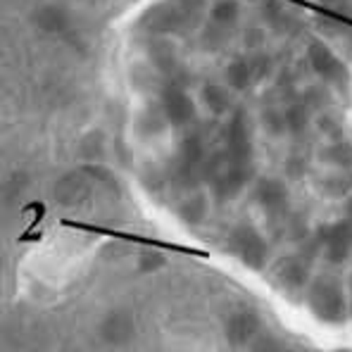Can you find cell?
I'll return each instance as SVG.
<instances>
[{"instance_id":"20","label":"cell","mask_w":352,"mask_h":352,"mask_svg":"<svg viewBox=\"0 0 352 352\" xmlns=\"http://www.w3.org/2000/svg\"><path fill=\"white\" fill-rule=\"evenodd\" d=\"M283 119H286V131L293 133V136L305 133L312 124V115H309V107L305 102H291L283 110Z\"/></svg>"},{"instance_id":"6","label":"cell","mask_w":352,"mask_h":352,"mask_svg":"<svg viewBox=\"0 0 352 352\" xmlns=\"http://www.w3.org/2000/svg\"><path fill=\"white\" fill-rule=\"evenodd\" d=\"M307 62H309V69L314 72V76L324 86H338V88L348 86V67L340 62V58L333 53V48L329 43L312 41L307 45Z\"/></svg>"},{"instance_id":"27","label":"cell","mask_w":352,"mask_h":352,"mask_svg":"<svg viewBox=\"0 0 352 352\" xmlns=\"http://www.w3.org/2000/svg\"><path fill=\"white\" fill-rule=\"evenodd\" d=\"M343 217H348V219H352V190L343 198Z\"/></svg>"},{"instance_id":"21","label":"cell","mask_w":352,"mask_h":352,"mask_svg":"<svg viewBox=\"0 0 352 352\" xmlns=\"http://www.w3.org/2000/svg\"><path fill=\"white\" fill-rule=\"evenodd\" d=\"M317 129L329 141H340L345 138V122L336 110H322L317 117Z\"/></svg>"},{"instance_id":"19","label":"cell","mask_w":352,"mask_h":352,"mask_svg":"<svg viewBox=\"0 0 352 352\" xmlns=\"http://www.w3.org/2000/svg\"><path fill=\"white\" fill-rule=\"evenodd\" d=\"M345 176H348V172H338V169H333L331 174L322 176V179H319V184H317L319 193H322L324 198H340V200H343L345 195L352 190L350 181L345 179Z\"/></svg>"},{"instance_id":"31","label":"cell","mask_w":352,"mask_h":352,"mask_svg":"<svg viewBox=\"0 0 352 352\" xmlns=\"http://www.w3.org/2000/svg\"><path fill=\"white\" fill-rule=\"evenodd\" d=\"M322 3H333V0H322Z\"/></svg>"},{"instance_id":"18","label":"cell","mask_w":352,"mask_h":352,"mask_svg":"<svg viewBox=\"0 0 352 352\" xmlns=\"http://www.w3.org/2000/svg\"><path fill=\"white\" fill-rule=\"evenodd\" d=\"M210 19L214 22V27H234L241 19V3L238 0H214L210 8Z\"/></svg>"},{"instance_id":"25","label":"cell","mask_w":352,"mask_h":352,"mask_svg":"<svg viewBox=\"0 0 352 352\" xmlns=\"http://www.w3.org/2000/svg\"><path fill=\"white\" fill-rule=\"evenodd\" d=\"M262 124L272 136H283V133H288L283 112H278V110H264L262 112Z\"/></svg>"},{"instance_id":"13","label":"cell","mask_w":352,"mask_h":352,"mask_svg":"<svg viewBox=\"0 0 352 352\" xmlns=\"http://www.w3.org/2000/svg\"><path fill=\"white\" fill-rule=\"evenodd\" d=\"M231 88L226 84H219V81H205L200 86V93H198V100L200 105L205 107L210 115L214 117H224L231 112Z\"/></svg>"},{"instance_id":"11","label":"cell","mask_w":352,"mask_h":352,"mask_svg":"<svg viewBox=\"0 0 352 352\" xmlns=\"http://www.w3.org/2000/svg\"><path fill=\"white\" fill-rule=\"evenodd\" d=\"M160 107H162L169 126H176V129L188 126L195 119V112H198V105H195V100L190 98V93L181 86L164 88L162 98H160Z\"/></svg>"},{"instance_id":"28","label":"cell","mask_w":352,"mask_h":352,"mask_svg":"<svg viewBox=\"0 0 352 352\" xmlns=\"http://www.w3.org/2000/svg\"><path fill=\"white\" fill-rule=\"evenodd\" d=\"M329 352H352L350 348H336V350H329Z\"/></svg>"},{"instance_id":"3","label":"cell","mask_w":352,"mask_h":352,"mask_svg":"<svg viewBox=\"0 0 352 352\" xmlns=\"http://www.w3.org/2000/svg\"><path fill=\"white\" fill-rule=\"evenodd\" d=\"M305 245H309L312 255H319L329 267H343L352 257V219L340 217L317 226Z\"/></svg>"},{"instance_id":"7","label":"cell","mask_w":352,"mask_h":352,"mask_svg":"<svg viewBox=\"0 0 352 352\" xmlns=\"http://www.w3.org/2000/svg\"><path fill=\"white\" fill-rule=\"evenodd\" d=\"M262 336V317L255 307H238L226 317L224 338L231 348L248 350Z\"/></svg>"},{"instance_id":"24","label":"cell","mask_w":352,"mask_h":352,"mask_svg":"<svg viewBox=\"0 0 352 352\" xmlns=\"http://www.w3.org/2000/svg\"><path fill=\"white\" fill-rule=\"evenodd\" d=\"M248 350L250 352H291V348L274 333H262Z\"/></svg>"},{"instance_id":"22","label":"cell","mask_w":352,"mask_h":352,"mask_svg":"<svg viewBox=\"0 0 352 352\" xmlns=\"http://www.w3.org/2000/svg\"><path fill=\"white\" fill-rule=\"evenodd\" d=\"M55 198L60 200L62 205H74L81 200V195L86 193V186L81 176H67L62 179V184H58V190H55Z\"/></svg>"},{"instance_id":"16","label":"cell","mask_w":352,"mask_h":352,"mask_svg":"<svg viewBox=\"0 0 352 352\" xmlns=\"http://www.w3.org/2000/svg\"><path fill=\"white\" fill-rule=\"evenodd\" d=\"M67 24H69V14L60 5H43L36 12V27L45 31V34H60V31L67 29Z\"/></svg>"},{"instance_id":"15","label":"cell","mask_w":352,"mask_h":352,"mask_svg":"<svg viewBox=\"0 0 352 352\" xmlns=\"http://www.w3.org/2000/svg\"><path fill=\"white\" fill-rule=\"evenodd\" d=\"M319 160L331 169L338 172H352V141L340 138V141H329L319 153Z\"/></svg>"},{"instance_id":"30","label":"cell","mask_w":352,"mask_h":352,"mask_svg":"<svg viewBox=\"0 0 352 352\" xmlns=\"http://www.w3.org/2000/svg\"><path fill=\"white\" fill-rule=\"evenodd\" d=\"M350 322H352V295H350Z\"/></svg>"},{"instance_id":"10","label":"cell","mask_w":352,"mask_h":352,"mask_svg":"<svg viewBox=\"0 0 352 352\" xmlns=\"http://www.w3.org/2000/svg\"><path fill=\"white\" fill-rule=\"evenodd\" d=\"M252 181V164H226L219 174L212 179V198L214 203H229L236 200Z\"/></svg>"},{"instance_id":"4","label":"cell","mask_w":352,"mask_h":352,"mask_svg":"<svg viewBox=\"0 0 352 352\" xmlns=\"http://www.w3.org/2000/svg\"><path fill=\"white\" fill-rule=\"evenodd\" d=\"M312 252H291V255L281 257L278 262H274L272 267V281L281 293L298 298L305 295V291L312 283Z\"/></svg>"},{"instance_id":"5","label":"cell","mask_w":352,"mask_h":352,"mask_svg":"<svg viewBox=\"0 0 352 352\" xmlns=\"http://www.w3.org/2000/svg\"><path fill=\"white\" fill-rule=\"evenodd\" d=\"M98 340L112 350H122L136 340L138 336V319L133 309L129 307H112L100 317L96 326Z\"/></svg>"},{"instance_id":"1","label":"cell","mask_w":352,"mask_h":352,"mask_svg":"<svg viewBox=\"0 0 352 352\" xmlns=\"http://www.w3.org/2000/svg\"><path fill=\"white\" fill-rule=\"evenodd\" d=\"M302 298L317 322L326 326H345L350 322V295L343 281L333 274L314 276Z\"/></svg>"},{"instance_id":"23","label":"cell","mask_w":352,"mask_h":352,"mask_svg":"<svg viewBox=\"0 0 352 352\" xmlns=\"http://www.w3.org/2000/svg\"><path fill=\"white\" fill-rule=\"evenodd\" d=\"M136 267L141 274H157L167 267V257L160 250H143L141 255L136 257Z\"/></svg>"},{"instance_id":"9","label":"cell","mask_w":352,"mask_h":352,"mask_svg":"<svg viewBox=\"0 0 352 352\" xmlns=\"http://www.w3.org/2000/svg\"><path fill=\"white\" fill-rule=\"evenodd\" d=\"M226 160L231 164L252 162V133L245 112H234L226 124Z\"/></svg>"},{"instance_id":"26","label":"cell","mask_w":352,"mask_h":352,"mask_svg":"<svg viewBox=\"0 0 352 352\" xmlns=\"http://www.w3.org/2000/svg\"><path fill=\"white\" fill-rule=\"evenodd\" d=\"M305 172H307V160L302 155H291L286 162V174L291 179H300V176H305Z\"/></svg>"},{"instance_id":"14","label":"cell","mask_w":352,"mask_h":352,"mask_svg":"<svg viewBox=\"0 0 352 352\" xmlns=\"http://www.w3.org/2000/svg\"><path fill=\"white\" fill-rule=\"evenodd\" d=\"M255 79H257L255 65L248 58H234L224 69V84L234 93H245L248 88L255 84Z\"/></svg>"},{"instance_id":"2","label":"cell","mask_w":352,"mask_h":352,"mask_svg":"<svg viewBox=\"0 0 352 352\" xmlns=\"http://www.w3.org/2000/svg\"><path fill=\"white\" fill-rule=\"evenodd\" d=\"M224 245L231 257L252 272H264L272 264V241L250 221L231 226Z\"/></svg>"},{"instance_id":"8","label":"cell","mask_w":352,"mask_h":352,"mask_svg":"<svg viewBox=\"0 0 352 352\" xmlns=\"http://www.w3.org/2000/svg\"><path fill=\"white\" fill-rule=\"evenodd\" d=\"M250 195L264 214L288 217L291 190H288V184L283 179H276V176H262V179H257L255 184H252Z\"/></svg>"},{"instance_id":"29","label":"cell","mask_w":352,"mask_h":352,"mask_svg":"<svg viewBox=\"0 0 352 352\" xmlns=\"http://www.w3.org/2000/svg\"><path fill=\"white\" fill-rule=\"evenodd\" d=\"M291 352H312V350H307V348H298V350H291Z\"/></svg>"},{"instance_id":"17","label":"cell","mask_w":352,"mask_h":352,"mask_svg":"<svg viewBox=\"0 0 352 352\" xmlns=\"http://www.w3.org/2000/svg\"><path fill=\"white\" fill-rule=\"evenodd\" d=\"M164 126H169L167 117H164L162 107H146L143 112H138L136 117V131L141 133L143 138H153L157 133L164 131Z\"/></svg>"},{"instance_id":"12","label":"cell","mask_w":352,"mask_h":352,"mask_svg":"<svg viewBox=\"0 0 352 352\" xmlns=\"http://www.w3.org/2000/svg\"><path fill=\"white\" fill-rule=\"evenodd\" d=\"M212 203H214V198H212L210 193H205V190H193V193H188L186 198L179 200V205H176V217H179L186 226H203L205 221L210 219Z\"/></svg>"}]
</instances>
